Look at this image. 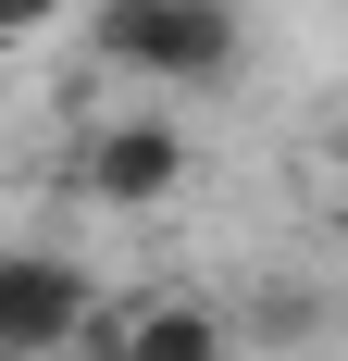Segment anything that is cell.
Segmentation results:
<instances>
[{
	"instance_id": "obj_4",
	"label": "cell",
	"mask_w": 348,
	"mask_h": 361,
	"mask_svg": "<svg viewBox=\"0 0 348 361\" xmlns=\"http://www.w3.org/2000/svg\"><path fill=\"white\" fill-rule=\"evenodd\" d=\"M75 361H237L211 299H137V312H100Z\"/></svg>"
},
{
	"instance_id": "obj_5",
	"label": "cell",
	"mask_w": 348,
	"mask_h": 361,
	"mask_svg": "<svg viewBox=\"0 0 348 361\" xmlns=\"http://www.w3.org/2000/svg\"><path fill=\"white\" fill-rule=\"evenodd\" d=\"M37 37H63V0H0V50H37Z\"/></svg>"
},
{
	"instance_id": "obj_2",
	"label": "cell",
	"mask_w": 348,
	"mask_h": 361,
	"mask_svg": "<svg viewBox=\"0 0 348 361\" xmlns=\"http://www.w3.org/2000/svg\"><path fill=\"white\" fill-rule=\"evenodd\" d=\"M100 324V287L75 250H0V361H75Z\"/></svg>"
},
{
	"instance_id": "obj_3",
	"label": "cell",
	"mask_w": 348,
	"mask_h": 361,
	"mask_svg": "<svg viewBox=\"0 0 348 361\" xmlns=\"http://www.w3.org/2000/svg\"><path fill=\"white\" fill-rule=\"evenodd\" d=\"M75 187H87V212H162L174 187H187V125H174V112H112V125H87Z\"/></svg>"
},
{
	"instance_id": "obj_1",
	"label": "cell",
	"mask_w": 348,
	"mask_h": 361,
	"mask_svg": "<svg viewBox=\"0 0 348 361\" xmlns=\"http://www.w3.org/2000/svg\"><path fill=\"white\" fill-rule=\"evenodd\" d=\"M87 50H100L125 87H149V100H187V87H224L249 50L237 0H100L87 13Z\"/></svg>"
}]
</instances>
